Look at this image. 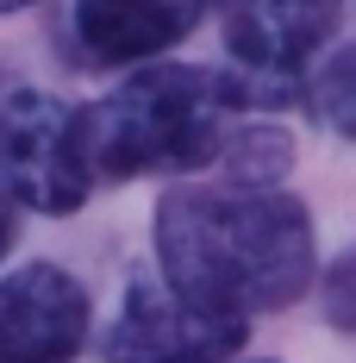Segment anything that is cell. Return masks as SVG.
Masks as SVG:
<instances>
[{
  "instance_id": "8",
  "label": "cell",
  "mask_w": 356,
  "mask_h": 363,
  "mask_svg": "<svg viewBox=\"0 0 356 363\" xmlns=\"http://www.w3.org/2000/svg\"><path fill=\"white\" fill-rule=\"evenodd\" d=\"M287 163H294V145H287V132H275V125H238L225 138V169H231V182H244V188L282 182Z\"/></svg>"
},
{
  "instance_id": "9",
  "label": "cell",
  "mask_w": 356,
  "mask_h": 363,
  "mask_svg": "<svg viewBox=\"0 0 356 363\" xmlns=\"http://www.w3.org/2000/svg\"><path fill=\"white\" fill-rule=\"evenodd\" d=\"M306 107H313L319 125H331L338 138H350V145H356V44H344V50L313 75Z\"/></svg>"
},
{
  "instance_id": "5",
  "label": "cell",
  "mask_w": 356,
  "mask_h": 363,
  "mask_svg": "<svg viewBox=\"0 0 356 363\" xmlns=\"http://www.w3.org/2000/svg\"><path fill=\"white\" fill-rule=\"evenodd\" d=\"M94 301L57 263H25L0 276V363H75L88 345Z\"/></svg>"
},
{
  "instance_id": "2",
  "label": "cell",
  "mask_w": 356,
  "mask_h": 363,
  "mask_svg": "<svg viewBox=\"0 0 356 363\" xmlns=\"http://www.w3.org/2000/svg\"><path fill=\"white\" fill-rule=\"evenodd\" d=\"M256 101L250 82H231L194 63H156L119 82L107 101L81 107L94 182L188 176L225 150V119Z\"/></svg>"
},
{
  "instance_id": "7",
  "label": "cell",
  "mask_w": 356,
  "mask_h": 363,
  "mask_svg": "<svg viewBox=\"0 0 356 363\" xmlns=\"http://www.w3.org/2000/svg\"><path fill=\"white\" fill-rule=\"evenodd\" d=\"M207 0H75V44L88 63H150L200 26Z\"/></svg>"
},
{
  "instance_id": "12",
  "label": "cell",
  "mask_w": 356,
  "mask_h": 363,
  "mask_svg": "<svg viewBox=\"0 0 356 363\" xmlns=\"http://www.w3.org/2000/svg\"><path fill=\"white\" fill-rule=\"evenodd\" d=\"M25 6H38V0H0V13H25Z\"/></svg>"
},
{
  "instance_id": "3",
  "label": "cell",
  "mask_w": 356,
  "mask_h": 363,
  "mask_svg": "<svg viewBox=\"0 0 356 363\" xmlns=\"http://www.w3.org/2000/svg\"><path fill=\"white\" fill-rule=\"evenodd\" d=\"M0 188L32 213H75L94 194L81 107L57 94H13L0 107Z\"/></svg>"
},
{
  "instance_id": "1",
  "label": "cell",
  "mask_w": 356,
  "mask_h": 363,
  "mask_svg": "<svg viewBox=\"0 0 356 363\" xmlns=\"http://www.w3.org/2000/svg\"><path fill=\"white\" fill-rule=\"evenodd\" d=\"M150 232L163 282L219 320L250 326V313H275L313 282V219L282 188L176 182Z\"/></svg>"
},
{
  "instance_id": "10",
  "label": "cell",
  "mask_w": 356,
  "mask_h": 363,
  "mask_svg": "<svg viewBox=\"0 0 356 363\" xmlns=\"http://www.w3.org/2000/svg\"><path fill=\"white\" fill-rule=\"evenodd\" d=\"M325 313H331V326L356 332V257H344V263L325 276Z\"/></svg>"
},
{
  "instance_id": "6",
  "label": "cell",
  "mask_w": 356,
  "mask_h": 363,
  "mask_svg": "<svg viewBox=\"0 0 356 363\" xmlns=\"http://www.w3.org/2000/svg\"><path fill=\"white\" fill-rule=\"evenodd\" d=\"M231 63L256 82H294L306 57L338 32L344 0H213Z\"/></svg>"
},
{
  "instance_id": "4",
  "label": "cell",
  "mask_w": 356,
  "mask_h": 363,
  "mask_svg": "<svg viewBox=\"0 0 356 363\" xmlns=\"http://www.w3.org/2000/svg\"><path fill=\"white\" fill-rule=\"evenodd\" d=\"M244 345V320L200 313L169 282H132L107 326V363H225Z\"/></svg>"
},
{
  "instance_id": "11",
  "label": "cell",
  "mask_w": 356,
  "mask_h": 363,
  "mask_svg": "<svg viewBox=\"0 0 356 363\" xmlns=\"http://www.w3.org/2000/svg\"><path fill=\"white\" fill-rule=\"evenodd\" d=\"M13 251V201H6V188H0V257Z\"/></svg>"
}]
</instances>
